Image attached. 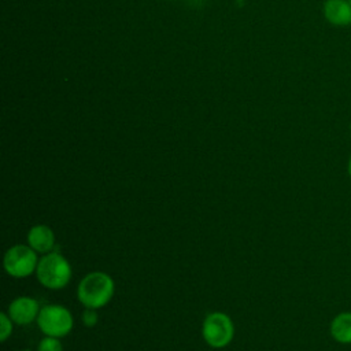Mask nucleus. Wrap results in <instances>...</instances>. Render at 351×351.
Wrapping results in <instances>:
<instances>
[{
    "mask_svg": "<svg viewBox=\"0 0 351 351\" xmlns=\"http://www.w3.org/2000/svg\"><path fill=\"white\" fill-rule=\"evenodd\" d=\"M330 336L340 344H351V311L339 313L330 322Z\"/></svg>",
    "mask_w": 351,
    "mask_h": 351,
    "instance_id": "1a4fd4ad",
    "label": "nucleus"
},
{
    "mask_svg": "<svg viewBox=\"0 0 351 351\" xmlns=\"http://www.w3.org/2000/svg\"><path fill=\"white\" fill-rule=\"evenodd\" d=\"M202 335L204 341L210 347L223 348L233 340V336H234L233 321L225 313H221V311L210 313L203 321Z\"/></svg>",
    "mask_w": 351,
    "mask_h": 351,
    "instance_id": "20e7f679",
    "label": "nucleus"
},
{
    "mask_svg": "<svg viewBox=\"0 0 351 351\" xmlns=\"http://www.w3.org/2000/svg\"><path fill=\"white\" fill-rule=\"evenodd\" d=\"M350 133H351V123H350Z\"/></svg>",
    "mask_w": 351,
    "mask_h": 351,
    "instance_id": "4468645a",
    "label": "nucleus"
},
{
    "mask_svg": "<svg viewBox=\"0 0 351 351\" xmlns=\"http://www.w3.org/2000/svg\"><path fill=\"white\" fill-rule=\"evenodd\" d=\"M12 319L7 313H0V340L4 343L12 333Z\"/></svg>",
    "mask_w": 351,
    "mask_h": 351,
    "instance_id": "9b49d317",
    "label": "nucleus"
},
{
    "mask_svg": "<svg viewBox=\"0 0 351 351\" xmlns=\"http://www.w3.org/2000/svg\"><path fill=\"white\" fill-rule=\"evenodd\" d=\"M37 351H63V347L59 337L45 336L44 339L40 340Z\"/></svg>",
    "mask_w": 351,
    "mask_h": 351,
    "instance_id": "9d476101",
    "label": "nucleus"
},
{
    "mask_svg": "<svg viewBox=\"0 0 351 351\" xmlns=\"http://www.w3.org/2000/svg\"><path fill=\"white\" fill-rule=\"evenodd\" d=\"M99 321V315L96 313V308H85V311L82 313V322L85 326H95Z\"/></svg>",
    "mask_w": 351,
    "mask_h": 351,
    "instance_id": "f8f14e48",
    "label": "nucleus"
},
{
    "mask_svg": "<svg viewBox=\"0 0 351 351\" xmlns=\"http://www.w3.org/2000/svg\"><path fill=\"white\" fill-rule=\"evenodd\" d=\"M167 1H171V0H167Z\"/></svg>",
    "mask_w": 351,
    "mask_h": 351,
    "instance_id": "2eb2a0df",
    "label": "nucleus"
},
{
    "mask_svg": "<svg viewBox=\"0 0 351 351\" xmlns=\"http://www.w3.org/2000/svg\"><path fill=\"white\" fill-rule=\"evenodd\" d=\"M37 325L45 336L64 337L73 329V315L70 310L60 304H47L40 308Z\"/></svg>",
    "mask_w": 351,
    "mask_h": 351,
    "instance_id": "7ed1b4c3",
    "label": "nucleus"
},
{
    "mask_svg": "<svg viewBox=\"0 0 351 351\" xmlns=\"http://www.w3.org/2000/svg\"><path fill=\"white\" fill-rule=\"evenodd\" d=\"M322 15L328 23L337 27L351 25V3L350 0H325Z\"/></svg>",
    "mask_w": 351,
    "mask_h": 351,
    "instance_id": "0eeeda50",
    "label": "nucleus"
},
{
    "mask_svg": "<svg viewBox=\"0 0 351 351\" xmlns=\"http://www.w3.org/2000/svg\"><path fill=\"white\" fill-rule=\"evenodd\" d=\"M27 244L41 254H48L55 245V233L47 225H34L27 232Z\"/></svg>",
    "mask_w": 351,
    "mask_h": 351,
    "instance_id": "6e6552de",
    "label": "nucleus"
},
{
    "mask_svg": "<svg viewBox=\"0 0 351 351\" xmlns=\"http://www.w3.org/2000/svg\"><path fill=\"white\" fill-rule=\"evenodd\" d=\"M347 170H348V176L351 177V156L348 159V165H347Z\"/></svg>",
    "mask_w": 351,
    "mask_h": 351,
    "instance_id": "ddd939ff",
    "label": "nucleus"
},
{
    "mask_svg": "<svg viewBox=\"0 0 351 351\" xmlns=\"http://www.w3.org/2000/svg\"><path fill=\"white\" fill-rule=\"evenodd\" d=\"M114 281L104 271L88 273L78 284L77 296L85 308H101L114 295Z\"/></svg>",
    "mask_w": 351,
    "mask_h": 351,
    "instance_id": "f257e3e1",
    "label": "nucleus"
},
{
    "mask_svg": "<svg viewBox=\"0 0 351 351\" xmlns=\"http://www.w3.org/2000/svg\"><path fill=\"white\" fill-rule=\"evenodd\" d=\"M4 270L15 278H23L36 271L38 259L37 252L27 244H15L8 248L3 259Z\"/></svg>",
    "mask_w": 351,
    "mask_h": 351,
    "instance_id": "39448f33",
    "label": "nucleus"
},
{
    "mask_svg": "<svg viewBox=\"0 0 351 351\" xmlns=\"http://www.w3.org/2000/svg\"><path fill=\"white\" fill-rule=\"evenodd\" d=\"M71 273L69 261L55 251L44 254L36 269L38 282L48 289L64 288L71 280Z\"/></svg>",
    "mask_w": 351,
    "mask_h": 351,
    "instance_id": "f03ea898",
    "label": "nucleus"
},
{
    "mask_svg": "<svg viewBox=\"0 0 351 351\" xmlns=\"http://www.w3.org/2000/svg\"><path fill=\"white\" fill-rule=\"evenodd\" d=\"M40 313L38 302L29 296H19L8 306V315L16 325H29L37 319Z\"/></svg>",
    "mask_w": 351,
    "mask_h": 351,
    "instance_id": "423d86ee",
    "label": "nucleus"
}]
</instances>
